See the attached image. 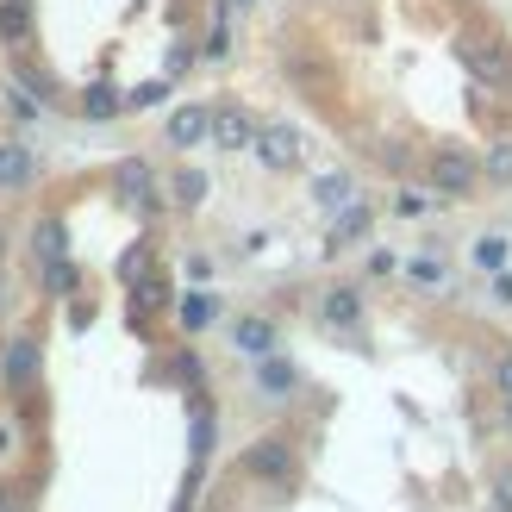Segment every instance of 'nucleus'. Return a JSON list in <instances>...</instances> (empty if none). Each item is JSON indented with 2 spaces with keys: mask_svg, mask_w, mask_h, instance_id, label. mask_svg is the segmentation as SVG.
I'll use <instances>...</instances> for the list:
<instances>
[{
  "mask_svg": "<svg viewBox=\"0 0 512 512\" xmlns=\"http://www.w3.org/2000/svg\"><path fill=\"white\" fill-rule=\"evenodd\" d=\"M425 182H431V194H444V200H469L481 188V163L469 157L463 144H444V150H431Z\"/></svg>",
  "mask_w": 512,
  "mask_h": 512,
  "instance_id": "obj_1",
  "label": "nucleus"
},
{
  "mask_svg": "<svg viewBox=\"0 0 512 512\" xmlns=\"http://www.w3.org/2000/svg\"><path fill=\"white\" fill-rule=\"evenodd\" d=\"M244 475H256V481H294V438H281V431L256 438L244 450Z\"/></svg>",
  "mask_w": 512,
  "mask_h": 512,
  "instance_id": "obj_2",
  "label": "nucleus"
},
{
  "mask_svg": "<svg viewBox=\"0 0 512 512\" xmlns=\"http://www.w3.org/2000/svg\"><path fill=\"white\" fill-rule=\"evenodd\" d=\"M32 381H38V338H7V350H0V388L25 394Z\"/></svg>",
  "mask_w": 512,
  "mask_h": 512,
  "instance_id": "obj_3",
  "label": "nucleus"
},
{
  "mask_svg": "<svg viewBox=\"0 0 512 512\" xmlns=\"http://www.w3.org/2000/svg\"><path fill=\"white\" fill-rule=\"evenodd\" d=\"M163 144H175V150L213 144V107H175V113L163 119Z\"/></svg>",
  "mask_w": 512,
  "mask_h": 512,
  "instance_id": "obj_4",
  "label": "nucleus"
},
{
  "mask_svg": "<svg viewBox=\"0 0 512 512\" xmlns=\"http://www.w3.org/2000/svg\"><path fill=\"white\" fill-rule=\"evenodd\" d=\"M256 157H263V169H294L300 163V132H294V125H256Z\"/></svg>",
  "mask_w": 512,
  "mask_h": 512,
  "instance_id": "obj_5",
  "label": "nucleus"
},
{
  "mask_svg": "<svg viewBox=\"0 0 512 512\" xmlns=\"http://www.w3.org/2000/svg\"><path fill=\"white\" fill-rule=\"evenodd\" d=\"M319 325H331V331H356V325H363V288H350V281L325 288V294H319Z\"/></svg>",
  "mask_w": 512,
  "mask_h": 512,
  "instance_id": "obj_6",
  "label": "nucleus"
},
{
  "mask_svg": "<svg viewBox=\"0 0 512 512\" xmlns=\"http://www.w3.org/2000/svg\"><path fill=\"white\" fill-rule=\"evenodd\" d=\"M469 69H475L488 88H500V94L512 88V57H506L500 38H475V44H469Z\"/></svg>",
  "mask_w": 512,
  "mask_h": 512,
  "instance_id": "obj_7",
  "label": "nucleus"
},
{
  "mask_svg": "<svg viewBox=\"0 0 512 512\" xmlns=\"http://www.w3.org/2000/svg\"><path fill=\"white\" fill-rule=\"evenodd\" d=\"M369 225H375V207H369V200H350V207H338V219H331L325 250H350V244H363V238H369Z\"/></svg>",
  "mask_w": 512,
  "mask_h": 512,
  "instance_id": "obj_8",
  "label": "nucleus"
},
{
  "mask_svg": "<svg viewBox=\"0 0 512 512\" xmlns=\"http://www.w3.org/2000/svg\"><path fill=\"white\" fill-rule=\"evenodd\" d=\"M232 344H238L244 356H275L281 325H275L269 313H244V319H232Z\"/></svg>",
  "mask_w": 512,
  "mask_h": 512,
  "instance_id": "obj_9",
  "label": "nucleus"
},
{
  "mask_svg": "<svg viewBox=\"0 0 512 512\" xmlns=\"http://www.w3.org/2000/svg\"><path fill=\"white\" fill-rule=\"evenodd\" d=\"M32 175H38L32 144H19V138H0V194H19V188H32Z\"/></svg>",
  "mask_w": 512,
  "mask_h": 512,
  "instance_id": "obj_10",
  "label": "nucleus"
},
{
  "mask_svg": "<svg viewBox=\"0 0 512 512\" xmlns=\"http://www.w3.org/2000/svg\"><path fill=\"white\" fill-rule=\"evenodd\" d=\"M213 144L219 150H250L256 144V119L244 107H213Z\"/></svg>",
  "mask_w": 512,
  "mask_h": 512,
  "instance_id": "obj_11",
  "label": "nucleus"
},
{
  "mask_svg": "<svg viewBox=\"0 0 512 512\" xmlns=\"http://www.w3.org/2000/svg\"><path fill=\"white\" fill-rule=\"evenodd\" d=\"M256 388H263V400H294L300 369L288 363V356H256Z\"/></svg>",
  "mask_w": 512,
  "mask_h": 512,
  "instance_id": "obj_12",
  "label": "nucleus"
},
{
  "mask_svg": "<svg viewBox=\"0 0 512 512\" xmlns=\"http://www.w3.org/2000/svg\"><path fill=\"white\" fill-rule=\"evenodd\" d=\"M32 250H38V263H57V256H69V232H63L57 213H44V219L32 225Z\"/></svg>",
  "mask_w": 512,
  "mask_h": 512,
  "instance_id": "obj_13",
  "label": "nucleus"
},
{
  "mask_svg": "<svg viewBox=\"0 0 512 512\" xmlns=\"http://www.w3.org/2000/svg\"><path fill=\"white\" fill-rule=\"evenodd\" d=\"M119 188L138 207H157V175H150V163H119Z\"/></svg>",
  "mask_w": 512,
  "mask_h": 512,
  "instance_id": "obj_14",
  "label": "nucleus"
},
{
  "mask_svg": "<svg viewBox=\"0 0 512 512\" xmlns=\"http://www.w3.org/2000/svg\"><path fill=\"white\" fill-rule=\"evenodd\" d=\"M313 200H319L325 213H338V207H350V200H356V182H350L344 169H331V175H319V182H313Z\"/></svg>",
  "mask_w": 512,
  "mask_h": 512,
  "instance_id": "obj_15",
  "label": "nucleus"
},
{
  "mask_svg": "<svg viewBox=\"0 0 512 512\" xmlns=\"http://www.w3.org/2000/svg\"><path fill=\"white\" fill-rule=\"evenodd\" d=\"M182 331H207L213 325V313H219V294H207V288H194V294H182Z\"/></svg>",
  "mask_w": 512,
  "mask_h": 512,
  "instance_id": "obj_16",
  "label": "nucleus"
},
{
  "mask_svg": "<svg viewBox=\"0 0 512 512\" xmlns=\"http://www.w3.org/2000/svg\"><path fill=\"white\" fill-rule=\"evenodd\" d=\"M75 288H82V269H75L69 256H57V263H44V294H50V300H69Z\"/></svg>",
  "mask_w": 512,
  "mask_h": 512,
  "instance_id": "obj_17",
  "label": "nucleus"
},
{
  "mask_svg": "<svg viewBox=\"0 0 512 512\" xmlns=\"http://www.w3.org/2000/svg\"><path fill=\"white\" fill-rule=\"evenodd\" d=\"M157 306H169V281H163V275H144V281H132V319L157 313Z\"/></svg>",
  "mask_w": 512,
  "mask_h": 512,
  "instance_id": "obj_18",
  "label": "nucleus"
},
{
  "mask_svg": "<svg viewBox=\"0 0 512 512\" xmlns=\"http://www.w3.org/2000/svg\"><path fill=\"white\" fill-rule=\"evenodd\" d=\"M25 32H32V0H0V38L25 44Z\"/></svg>",
  "mask_w": 512,
  "mask_h": 512,
  "instance_id": "obj_19",
  "label": "nucleus"
},
{
  "mask_svg": "<svg viewBox=\"0 0 512 512\" xmlns=\"http://www.w3.org/2000/svg\"><path fill=\"white\" fill-rule=\"evenodd\" d=\"M169 194H175V207H182V213H194L200 200H207V175H200V169H175Z\"/></svg>",
  "mask_w": 512,
  "mask_h": 512,
  "instance_id": "obj_20",
  "label": "nucleus"
},
{
  "mask_svg": "<svg viewBox=\"0 0 512 512\" xmlns=\"http://www.w3.org/2000/svg\"><path fill=\"white\" fill-rule=\"evenodd\" d=\"M75 107H82L88 119H113V113H125V107H132V100H119L113 88H88L82 100H75Z\"/></svg>",
  "mask_w": 512,
  "mask_h": 512,
  "instance_id": "obj_21",
  "label": "nucleus"
},
{
  "mask_svg": "<svg viewBox=\"0 0 512 512\" xmlns=\"http://www.w3.org/2000/svg\"><path fill=\"white\" fill-rule=\"evenodd\" d=\"M481 175H488V182H512V138L494 144V157H488V169H481Z\"/></svg>",
  "mask_w": 512,
  "mask_h": 512,
  "instance_id": "obj_22",
  "label": "nucleus"
},
{
  "mask_svg": "<svg viewBox=\"0 0 512 512\" xmlns=\"http://www.w3.org/2000/svg\"><path fill=\"white\" fill-rule=\"evenodd\" d=\"M406 275H413L419 288H438V281H444V263H438V256H419V263L406 269Z\"/></svg>",
  "mask_w": 512,
  "mask_h": 512,
  "instance_id": "obj_23",
  "label": "nucleus"
},
{
  "mask_svg": "<svg viewBox=\"0 0 512 512\" xmlns=\"http://www.w3.org/2000/svg\"><path fill=\"white\" fill-rule=\"evenodd\" d=\"M500 256H506L500 238H481V244H475V263H481V269H500Z\"/></svg>",
  "mask_w": 512,
  "mask_h": 512,
  "instance_id": "obj_24",
  "label": "nucleus"
},
{
  "mask_svg": "<svg viewBox=\"0 0 512 512\" xmlns=\"http://www.w3.org/2000/svg\"><path fill=\"white\" fill-rule=\"evenodd\" d=\"M494 512H512V469L494 475Z\"/></svg>",
  "mask_w": 512,
  "mask_h": 512,
  "instance_id": "obj_25",
  "label": "nucleus"
},
{
  "mask_svg": "<svg viewBox=\"0 0 512 512\" xmlns=\"http://www.w3.org/2000/svg\"><path fill=\"white\" fill-rule=\"evenodd\" d=\"M494 388H500V400H512V350L494 363Z\"/></svg>",
  "mask_w": 512,
  "mask_h": 512,
  "instance_id": "obj_26",
  "label": "nucleus"
},
{
  "mask_svg": "<svg viewBox=\"0 0 512 512\" xmlns=\"http://www.w3.org/2000/svg\"><path fill=\"white\" fill-rule=\"evenodd\" d=\"M188 63H194V50H188V44H175V50H169V63H163V75H169V82H175V75H182Z\"/></svg>",
  "mask_w": 512,
  "mask_h": 512,
  "instance_id": "obj_27",
  "label": "nucleus"
},
{
  "mask_svg": "<svg viewBox=\"0 0 512 512\" xmlns=\"http://www.w3.org/2000/svg\"><path fill=\"white\" fill-rule=\"evenodd\" d=\"M225 50H232V38H225V19H219L213 32H207V57H225Z\"/></svg>",
  "mask_w": 512,
  "mask_h": 512,
  "instance_id": "obj_28",
  "label": "nucleus"
},
{
  "mask_svg": "<svg viewBox=\"0 0 512 512\" xmlns=\"http://www.w3.org/2000/svg\"><path fill=\"white\" fill-rule=\"evenodd\" d=\"M7 450H19V444H13V425H0V456H7Z\"/></svg>",
  "mask_w": 512,
  "mask_h": 512,
  "instance_id": "obj_29",
  "label": "nucleus"
},
{
  "mask_svg": "<svg viewBox=\"0 0 512 512\" xmlns=\"http://www.w3.org/2000/svg\"><path fill=\"white\" fill-rule=\"evenodd\" d=\"M0 256H7V244H0Z\"/></svg>",
  "mask_w": 512,
  "mask_h": 512,
  "instance_id": "obj_30",
  "label": "nucleus"
}]
</instances>
